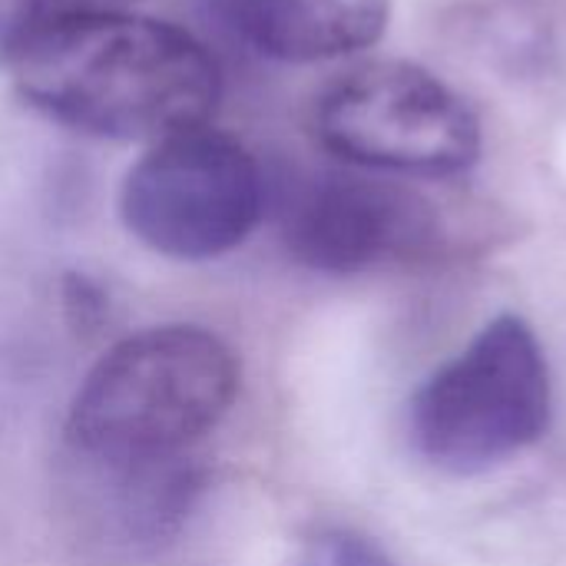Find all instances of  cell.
<instances>
[{"mask_svg": "<svg viewBox=\"0 0 566 566\" xmlns=\"http://www.w3.org/2000/svg\"><path fill=\"white\" fill-rule=\"evenodd\" d=\"M551 368L534 328L501 315L408 401L415 451L444 474H481L537 444L551 424Z\"/></svg>", "mask_w": 566, "mask_h": 566, "instance_id": "3957f363", "label": "cell"}, {"mask_svg": "<svg viewBox=\"0 0 566 566\" xmlns=\"http://www.w3.org/2000/svg\"><path fill=\"white\" fill-rule=\"evenodd\" d=\"M232 30L285 63L352 56L381 40L391 0H222Z\"/></svg>", "mask_w": 566, "mask_h": 566, "instance_id": "ba28073f", "label": "cell"}, {"mask_svg": "<svg viewBox=\"0 0 566 566\" xmlns=\"http://www.w3.org/2000/svg\"><path fill=\"white\" fill-rule=\"evenodd\" d=\"M199 454L172 461H109L66 454L73 514L96 544L153 551L176 537L202 494Z\"/></svg>", "mask_w": 566, "mask_h": 566, "instance_id": "52a82bcc", "label": "cell"}, {"mask_svg": "<svg viewBox=\"0 0 566 566\" xmlns=\"http://www.w3.org/2000/svg\"><path fill=\"white\" fill-rule=\"evenodd\" d=\"M27 103L106 139H169L209 123L219 66L182 27L126 10L43 23L3 46Z\"/></svg>", "mask_w": 566, "mask_h": 566, "instance_id": "6da1fadb", "label": "cell"}, {"mask_svg": "<svg viewBox=\"0 0 566 566\" xmlns=\"http://www.w3.org/2000/svg\"><path fill=\"white\" fill-rule=\"evenodd\" d=\"M126 3L129 0H0V46H10L43 23L80 13H109Z\"/></svg>", "mask_w": 566, "mask_h": 566, "instance_id": "9c48e42d", "label": "cell"}, {"mask_svg": "<svg viewBox=\"0 0 566 566\" xmlns=\"http://www.w3.org/2000/svg\"><path fill=\"white\" fill-rule=\"evenodd\" d=\"M282 232L305 269L355 275L391 255L424 252L438 235V216L424 196L368 169H318L289 186Z\"/></svg>", "mask_w": 566, "mask_h": 566, "instance_id": "8992f818", "label": "cell"}, {"mask_svg": "<svg viewBox=\"0 0 566 566\" xmlns=\"http://www.w3.org/2000/svg\"><path fill=\"white\" fill-rule=\"evenodd\" d=\"M239 391L232 348L196 325H159L113 345L83 378L66 454L172 461L199 454Z\"/></svg>", "mask_w": 566, "mask_h": 566, "instance_id": "7a4b0ae2", "label": "cell"}, {"mask_svg": "<svg viewBox=\"0 0 566 566\" xmlns=\"http://www.w3.org/2000/svg\"><path fill=\"white\" fill-rule=\"evenodd\" d=\"M298 566H395L391 557L375 544L368 541L365 534H355V531H325L318 534L302 564Z\"/></svg>", "mask_w": 566, "mask_h": 566, "instance_id": "30bf717a", "label": "cell"}, {"mask_svg": "<svg viewBox=\"0 0 566 566\" xmlns=\"http://www.w3.org/2000/svg\"><path fill=\"white\" fill-rule=\"evenodd\" d=\"M265 176L229 133L199 126L159 139L126 176V229L159 255L202 262L232 252L259 226Z\"/></svg>", "mask_w": 566, "mask_h": 566, "instance_id": "5b68a950", "label": "cell"}, {"mask_svg": "<svg viewBox=\"0 0 566 566\" xmlns=\"http://www.w3.org/2000/svg\"><path fill=\"white\" fill-rule=\"evenodd\" d=\"M318 139L342 163L395 176H461L481 159V123L444 80L418 63L375 60L318 103Z\"/></svg>", "mask_w": 566, "mask_h": 566, "instance_id": "277c9868", "label": "cell"}]
</instances>
